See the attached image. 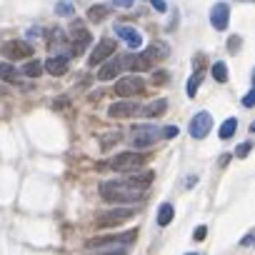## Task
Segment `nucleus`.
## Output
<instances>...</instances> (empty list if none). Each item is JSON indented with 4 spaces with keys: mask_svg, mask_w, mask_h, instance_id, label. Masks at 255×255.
Here are the masks:
<instances>
[{
    "mask_svg": "<svg viewBox=\"0 0 255 255\" xmlns=\"http://www.w3.org/2000/svg\"><path fill=\"white\" fill-rule=\"evenodd\" d=\"M100 195L103 200L108 203H123V205H133L143 198V188H135L125 180H108V183H100Z\"/></svg>",
    "mask_w": 255,
    "mask_h": 255,
    "instance_id": "1",
    "label": "nucleus"
},
{
    "mask_svg": "<svg viewBox=\"0 0 255 255\" xmlns=\"http://www.w3.org/2000/svg\"><path fill=\"white\" fill-rule=\"evenodd\" d=\"M145 160H148L145 153H118L115 158L108 160V168H113L118 173H130V170H138Z\"/></svg>",
    "mask_w": 255,
    "mask_h": 255,
    "instance_id": "2",
    "label": "nucleus"
},
{
    "mask_svg": "<svg viewBox=\"0 0 255 255\" xmlns=\"http://www.w3.org/2000/svg\"><path fill=\"white\" fill-rule=\"evenodd\" d=\"M160 135H163V130H158L155 125H135L130 130V135H128V140L135 148H150Z\"/></svg>",
    "mask_w": 255,
    "mask_h": 255,
    "instance_id": "3",
    "label": "nucleus"
},
{
    "mask_svg": "<svg viewBox=\"0 0 255 255\" xmlns=\"http://www.w3.org/2000/svg\"><path fill=\"white\" fill-rule=\"evenodd\" d=\"M143 90H145V83L138 75H125V78H118L115 83V95L120 98H133V95H140Z\"/></svg>",
    "mask_w": 255,
    "mask_h": 255,
    "instance_id": "4",
    "label": "nucleus"
},
{
    "mask_svg": "<svg viewBox=\"0 0 255 255\" xmlns=\"http://www.w3.org/2000/svg\"><path fill=\"white\" fill-rule=\"evenodd\" d=\"M0 53H3L8 60H28L33 55V45L28 40H8V43H3Z\"/></svg>",
    "mask_w": 255,
    "mask_h": 255,
    "instance_id": "5",
    "label": "nucleus"
},
{
    "mask_svg": "<svg viewBox=\"0 0 255 255\" xmlns=\"http://www.w3.org/2000/svg\"><path fill=\"white\" fill-rule=\"evenodd\" d=\"M138 235V230H128L123 235H100V238H90L88 240V248H108V245H125V243H133Z\"/></svg>",
    "mask_w": 255,
    "mask_h": 255,
    "instance_id": "6",
    "label": "nucleus"
},
{
    "mask_svg": "<svg viewBox=\"0 0 255 255\" xmlns=\"http://www.w3.org/2000/svg\"><path fill=\"white\" fill-rule=\"evenodd\" d=\"M135 210L133 208H115V210H108L103 215H98V228H113V225H120L125 223L128 218H133Z\"/></svg>",
    "mask_w": 255,
    "mask_h": 255,
    "instance_id": "7",
    "label": "nucleus"
},
{
    "mask_svg": "<svg viewBox=\"0 0 255 255\" xmlns=\"http://www.w3.org/2000/svg\"><path fill=\"white\" fill-rule=\"evenodd\" d=\"M115 35L130 48V50H138L140 45H143V35H140V30L138 28H133V25H125V23H118L115 25Z\"/></svg>",
    "mask_w": 255,
    "mask_h": 255,
    "instance_id": "8",
    "label": "nucleus"
},
{
    "mask_svg": "<svg viewBox=\"0 0 255 255\" xmlns=\"http://www.w3.org/2000/svg\"><path fill=\"white\" fill-rule=\"evenodd\" d=\"M210 128H213V115L210 113H195V118L190 120V135L195 140H203L208 133H210Z\"/></svg>",
    "mask_w": 255,
    "mask_h": 255,
    "instance_id": "9",
    "label": "nucleus"
},
{
    "mask_svg": "<svg viewBox=\"0 0 255 255\" xmlns=\"http://www.w3.org/2000/svg\"><path fill=\"white\" fill-rule=\"evenodd\" d=\"M113 53H115V40H110V38H103L98 45H95V50L90 53V58H88V65L93 68V65H100V63H105L108 58H113Z\"/></svg>",
    "mask_w": 255,
    "mask_h": 255,
    "instance_id": "10",
    "label": "nucleus"
},
{
    "mask_svg": "<svg viewBox=\"0 0 255 255\" xmlns=\"http://www.w3.org/2000/svg\"><path fill=\"white\" fill-rule=\"evenodd\" d=\"M108 115H110V118H130V115H140V105H138L135 100L123 98L120 103H113V105L108 108Z\"/></svg>",
    "mask_w": 255,
    "mask_h": 255,
    "instance_id": "11",
    "label": "nucleus"
},
{
    "mask_svg": "<svg viewBox=\"0 0 255 255\" xmlns=\"http://www.w3.org/2000/svg\"><path fill=\"white\" fill-rule=\"evenodd\" d=\"M123 58H108L103 65H100V70H98V80L100 83H108V80H113V78H118L120 73H123Z\"/></svg>",
    "mask_w": 255,
    "mask_h": 255,
    "instance_id": "12",
    "label": "nucleus"
},
{
    "mask_svg": "<svg viewBox=\"0 0 255 255\" xmlns=\"http://www.w3.org/2000/svg\"><path fill=\"white\" fill-rule=\"evenodd\" d=\"M123 63L130 68V70H135V73H145V70L153 68V58L148 55V50L145 53H130V55H125Z\"/></svg>",
    "mask_w": 255,
    "mask_h": 255,
    "instance_id": "13",
    "label": "nucleus"
},
{
    "mask_svg": "<svg viewBox=\"0 0 255 255\" xmlns=\"http://www.w3.org/2000/svg\"><path fill=\"white\" fill-rule=\"evenodd\" d=\"M68 43H70L73 55H83V50L90 45V33L85 28H75V30L68 33Z\"/></svg>",
    "mask_w": 255,
    "mask_h": 255,
    "instance_id": "14",
    "label": "nucleus"
},
{
    "mask_svg": "<svg viewBox=\"0 0 255 255\" xmlns=\"http://www.w3.org/2000/svg\"><path fill=\"white\" fill-rule=\"evenodd\" d=\"M210 23H213L215 30H228V23H230V8H228V3H215L213 5Z\"/></svg>",
    "mask_w": 255,
    "mask_h": 255,
    "instance_id": "15",
    "label": "nucleus"
},
{
    "mask_svg": "<svg viewBox=\"0 0 255 255\" xmlns=\"http://www.w3.org/2000/svg\"><path fill=\"white\" fill-rule=\"evenodd\" d=\"M43 68H45L50 75L60 78V75L68 73V55H50V58L43 63Z\"/></svg>",
    "mask_w": 255,
    "mask_h": 255,
    "instance_id": "16",
    "label": "nucleus"
},
{
    "mask_svg": "<svg viewBox=\"0 0 255 255\" xmlns=\"http://www.w3.org/2000/svg\"><path fill=\"white\" fill-rule=\"evenodd\" d=\"M125 183H130V185H135V188H148L150 183H153V173L148 170H130V175H125L123 178Z\"/></svg>",
    "mask_w": 255,
    "mask_h": 255,
    "instance_id": "17",
    "label": "nucleus"
},
{
    "mask_svg": "<svg viewBox=\"0 0 255 255\" xmlns=\"http://www.w3.org/2000/svg\"><path fill=\"white\" fill-rule=\"evenodd\" d=\"M168 110V100L165 98H158V100H150L145 108H140V115H145V118H158V115H163Z\"/></svg>",
    "mask_w": 255,
    "mask_h": 255,
    "instance_id": "18",
    "label": "nucleus"
},
{
    "mask_svg": "<svg viewBox=\"0 0 255 255\" xmlns=\"http://www.w3.org/2000/svg\"><path fill=\"white\" fill-rule=\"evenodd\" d=\"M235 130H238V120H235V118H228V120L220 125V133H218V135H220L223 140H228V138L235 135Z\"/></svg>",
    "mask_w": 255,
    "mask_h": 255,
    "instance_id": "19",
    "label": "nucleus"
},
{
    "mask_svg": "<svg viewBox=\"0 0 255 255\" xmlns=\"http://www.w3.org/2000/svg\"><path fill=\"white\" fill-rule=\"evenodd\" d=\"M203 83V73L200 70H195L193 75H190V80L185 83V93H188V98H195V93H198V85Z\"/></svg>",
    "mask_w": 255,
    "mask_h": 255,
    "instance_id": "20",
    "label": "nucleus"
},
{
    "mask_svg": "<svg viewBox=\"0 0 255 255\" xmlns=\"http://www.w3.org/2000/svg\"><path fill=\"white\" fill-rule=\"evenodd\" d=\"M173 213H175V210H173V205H170V203H163V205L158 208V225H163V228H165V225L173 220Z\"/></svg>",
    "mask_w": 255,
    "mask_h": 255,
    "instance_id": "21",
    "label": "nucleus"
},
{
    "mask_svg": "<svg viewBox=\"0 0 255 255\" xmlns=\"http://www.w3.org/2000/svg\"><path fill=\"white\" fill-rule=\"evenodd\" d=\"M0 80H8V83H18V70L10 63H0Z\"/></svg>",
    "mask_w": 255,
    "mask_h": 255,
    "instance_id": "22",
    "label": "nucleus"
},
{
    "mask_svg": "<svg viewBox=\"0 0 255 255\" xmlns=\"http://www.w3.org/2000/svg\"><path fill=\"white\" fill-rule=\"evenodd\" d=\"M23 75H28V78H38L40 73H43V63H38V60H28L25 65H23V70H20Z\"/></svg>",
    "mask_w": 255,
    "mask_h": 255,
    "instance_id": "23",
    "label": "nucleus"
},
{
    "mask_svg": "<svg viewBox=\"0 0 255 255\" xmlns=\"http://www.w3.org/2000/svg\"><path fill=\"white\" fill-rule=\"evenodd\" d=\"M105 15H108V8H105V5H93V8L88 10V20H93V23H100Z\"/></svg>",
    "mask_w": 255,
    "mask_h": 255,
    "instance_id": "24",
    "label": "nucleus"
},
{
    "mask_svg": "<svg viewBox=\"0 0 255 255\" xmlns=\"http://www.w3.org/2000/svg\"><path fill=\"white\" fill-rule=\"evenodd\" d=\"M168 53H170V48H168V45H163V43H155V45H150V48H148V55H150L153 60H155V58H165Z\"/></svg>",
    "mask_w": 255,
    "mask_h": 255,
    "instance_id": "25",
    "label": "nucleus"
},
{
    "mask_svg": "<svg viewBox=\"0 0 255 255\" xmlns=\"http://www.w3.org/2000/svg\"><path fill=\"white\" fill-rule=\"evenodd\" d=\"M213 78H215L218 83H225V80H228V65H225V63H215V65H213Z\"/></svg>",
    "mask_w": 255,
    "mask_h": 255,
    "instance_id": "26",
    "label": "nucleus"
},
{
    "mask_svg": "<svg viewBox=\"0 0 255 255\" xmlns=\"http://www.w3.org/2000/svg\"><path fill=\"white\" fill-rule=\"evenodd\" d=\"M55 13L63 15V18H70L75 13V8H73V3H68V0H60V3L55 5Z\"/></svg>",
    "mask_w": 255,
    "mask_h": 255,
    "instance_id": "27",
    "label": "nucleus"
},
{
    "mask_svg": "<svg viewBox=\"0 0 255 255\" xmlns=\"http://www.w3.org/2000/svg\"><path fill=\"white\" fill-rule=\"evenodd\" d=\"M250 150H253V143H240V145L235 148V155H238V158H248Z\"/></svg>",
    "mask_w": 255,
    "mask_h": 255,
    "instance_id": "28",
    "label": "nucleus"
},
{
    "mask_svg": "<svg viewBox=\"0 0 255 255\" xmlns=\"http://www.w3.org/2000/svg\"><path fill=\"white\" fill-rule=\"evenodd\" d=\"M175 135H178V128H175V125H168V128H163V138L173 140Z\"/></svg>",
    "mask_w": 255,
    "mask_h": 255,
    "instance_id": "29",
    "label": "nucleus"
},
{
    "mask_svg": "<svg viewBox=\"0 0 255 255\" xmlns=\"http://www.w3.org/2000/svg\"><path fill=\"white\" fill-rule=\"evenodd\" d=\"M243 105H245V108H253V105H255V88L248 90V95L243 98Z\"/></svg>",
    "mask_w": 255,
    "mask_h": 255,
    "instance_id": "30",
    "label": "nucleus"
},
{
    "mask_svg": "<svg viewBox=\"0 0 255 255\" xmlns=\"http://www.w3.org/2000/svg\"><path fill=\"white\" fill-rule=\"evenodd\" d=\"M205 235H208V228H205V225H198V228H195V233H193V238H195V240H205Z\"/></svg>",
    "mask_w": 255,
    "mask_h": 255,
    "instance_id": "31",
    "label": "nucleus"
},
{
    "mask_svg": "<svg viewBox=\"0 0 255 255\" xmlns=\"http://www.w3.org/2000/svg\"><path fill=\"white\" fill-rule=\"evenodd\" d=\"M98 255H125V248H123V245H115L113 250H103V253H98Z\"/></svg>",
    "mask_w": 255,
    "mask_h": 255,
    "instance_id": "32",
    "label": "nucleus"
},
{
    "mask_svg": "<svg viewBox=\"0 0 255 255\" xmlns=\"http://www.w3.org/2000/svg\"><path fill=\"white\" fill-rule=\"evenodd\" d=\"M165 78H168V75H165V70H155V75H153V83H158V85H160V83H165Z\"/></svg>",
    "mask_w": 255,
    "mask_h": 255,
    "instance_id": "33",
    "label": "nucleus"
},
{
    "mask_svg": "<svg viewBox=\"0 0 255 255\" xmlns=\"http://www.w3.org/2000/svg\"><path fill=\"white\" fill-rule=\"evenodd\" d=\"M113 5H118V8H130L133 0H113Z\"/></svg>",
    "mask_w": 255,
    "mask_h": 255,
    "instance_id": "34",
    "label": "nucleus"
},
{
    "mask_svg": "<svg viewBox=\"0 0 255 255\" xmlns=\"http://www.w3.org/2000/svg\"><path fill=\"white\" fill-rule=\"evenodd\" d=\"M150 3H153V8L158 13H165V3H163V0H150Z\"/></svg>",
    "mask_w": 255,
    "mask_h": 255,
    "instance_id": "35",
    "label": "nucleus"
},
{
    "mask_svg": "<svg viewBox=\"0 0 255 255\" xmlns=\"http://www.w3.org/2000/svg\"><path fill=\"white\" fill-rule=\"evenodd\" d=\"M228 48H230V50L235 53V50L240 48V38H230V43H228Z\"/></svg>",
    "mask_w": 255,
    "mask_h": 255,
    "instance_id": "36",
    "label": "nucleus"
},
{
    "mask_svg": "<svg viewBox=\"0 0 255 255\" xmlns=\"http://www.w3.org/2000/svg\"><path fill=\"white\" fill-rule=\"evenodd\" d=\"M240 245H245V248H248V245H255V235H245V238L240 240Z\"/></svg>",
    "mask_w": 255,
    "mask_h": 255,
    "instance_id": "37",
    "label": "nucleus"
},
{
    "mask_svg": "<svg viewBox=\"0 0 255 255\" xmlns=\"http://www.w3.org/2000/svg\"><path fill=\"white\" fill-rule=\"evenodd\" d=\"M250 130H253V133H255V120H253V125H250Z\"/></svg>",
    "mask_w": 255,
    "mask_h": 255,
    "instance_id": "38",
    "label": "nucleus"
},
{
    "mask_svg": "<svg viewBox=\"0 0 255 255\" xmlns=\"http://www.w3.org/2000/svg\"><path fill=\"white\" fill-rule=\"evenodd\" d=\"M253 83H255V70H253Z\"/></svg>",
    "mask_w": 255,
    "mask_h": 255,
    "instance_id": "39",
    "label": "nucleus"
},
{
    "mask_svg": "<svg viewBox=\"0 0 255 255\" xmlns=\"http://www.w3.org/2000/svg\"><path fill=\"white\" fill-rule=\"evenodd\" d=\"M188 255H198V253H188Z\"/></svg>",
    "mask_w": 255,
    "mask_h": 255,
    "instance_id": "40",
    "label": "nucleus"
}]
</instances>
